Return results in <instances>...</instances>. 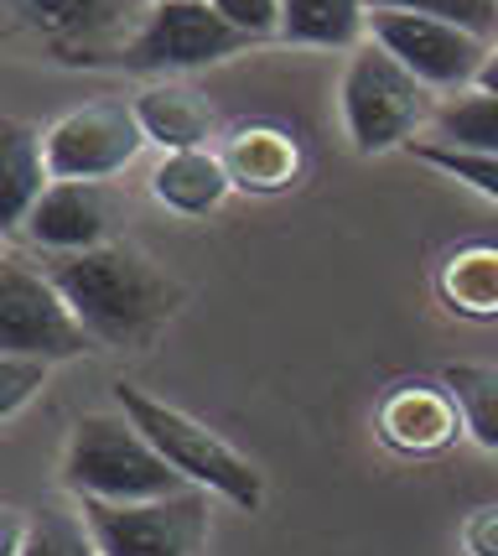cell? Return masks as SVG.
I'll use <instances>...</instances> for the list:
<instances>
[{
	"mask_svg": "<svg viewBox=\"0 0 498 556\" xmlns=\"http://www.w3.org/2000/svg\"><path fill=\"white\" fill-rule=\"evenodd\" d=\"M208 5L250 42H265L281 31V0H208Z\"/></svg>",
	"mask_w": 498,
	"mask_h": 556,
	"instance_id": "cell-22",
	"label": "cell"
},
{
	"mask_svg": "<svg viewBox=\"0 0 498 556\" xmlns=\"http://www.w3.org/2000/svg\"><path fill=\"white\" fill-rule=\"evenodd\" d=\"M136 121H141L145 141H156L162 151H197L214 136L208 99L182 84H151L145 94H136Z\"/></svg>",
	"mask_w": 498,
	"mask_h": 556,
	"instance_id": "cell-13",
	"label": "cell"
},
{
	"mask_svg": "<svg viewBox=\"0 0 498 556\" xmlns=\"http://www.w3.org/2000/svg\"><path fill=\"white\" fill-rule=\"evenodd\" d=\"M48 141L52 182H104L125 172L145 146V130L136 121V104L119 99H94L84 110H68L42 130Z\"/></svg>",
	"mask_w": 498,
	"mask_h": 556,
	"instance_id": "cell-7",
	"label": "cell"
},
{
	"mask_svg": "<svg viewBox=\"0 0 498 556\" xmlns=\"http://www.w3.org/2000/svg\"><path fill=\"white\" fill-rule=\"evenodd\" d=\"M244 48H250V37H239L208 0H156L145 11L141 31L125 42V68L188 73L224 63V58H234Z\"/></svg>",
	"mask_w": 498,
	"mask_h": 556,
	"instance_id": "cell-8",
	"label": "cell"
},
{
	"mask_svg": "<svg viewBox=\"0 0 498 556\" xmlns=\"http://www.w3.org/2000/svg\"><path fill=\"white\" fill-rule=\"evenodd\" d=\"M473 89H483V94H498V42L488 48V63H483V73H477Z\"/></svg>",
	"mask_w": 498,
	"mask_h": 556,
	"instance_id": "cell-25",
	"label": "cell"
},
{
	"mask_svg": "<svg viewBox=\"0 0 498 556\" xmlns=\"http://www.w3.org/2000/svg\"><path fill=\"white\" fill-rule=\"evenodd\" d=\"M224 162H229L234 188H281L296 167V151L281 130H239Z\"/></svg>",
	"mask_w": 498,
	"mask_h": 556,
	"instance_id": "cell-18",
	"label": "cell"
},
{
	"mask_svg": "<svg viewBox=\"0 0 498 556\" xmlns=\"http://www.w3.org/2000/svg\"><path fill=\"white\" fill-rule=\"evenodd\" d=\"M48 276L94 343H136L177 307V287L141 250H125V244L58 255Z\"/></svg>",
	"mask_w": 498,
	"mask_h": 556,
	"instance_id": "cell-1",
	"label": "cell"
},
{
	"mask_svg": "<svg viewBox=\"0 0 498 556\" xmlns=\"http://www.w3.org/2000/svg\"><path fill=\"white\" fill-rule=\"evenodd\" d=\"M94 339L73 317L63 291L52 287L48 270H31L22 261H0V354L37 364L78 359L89 354Z\"/></svg>",
	"mask_w": 498,
	"mask_h": 556,
	"instance_id": "cell-6",
	"label": "cell"
},
{
	"mask_svg": "<svg viewBox=\"0 0 498 556\" xmlns=\"http://www.w3.org/2000/svg\"><path fill=\"white\" fill-rule=\"evenodd\" d=\"M42 380H48V364L16 359V354H0V421L22 412L26 401L42 390Z\"/></svg>",
	"mask_w": 498,
	"mask_h": 556,
	"instance_id": "cell-23",
	"label": "cell"
},
{
	"mask_svg": "<svg viewBox=\"0 0 498 556\" xmlns=\"http://www.w3.org/2000/svg\"><path fill=\"white\" fill-rule=\"evenodd\" d=\"M234 188V177H229V162L214 156L208 146H197V151H166L162 167L151 172V193L162 198L166 208H177V214H214L218 203L229 198Z\"/></svg>",
	"mask_w": 498,
	"mask_h": 556,
	"instance_id": "cell-12",
	"label": "cell"
},
{
	"mask_svg": "<svg viewBox=\"0 0 498 556\" xmlns=\"http://www.w3.org/2000/svg\"><path fill=\"white\" fill-rule=\"evenodd\" d=\"M22 22H31L48 37H94L130 11V0H5Z\"/></svg>",
	"mask_w": 498,
	"mask_h": 556,
	"instance_id": "cell-16",
	"label": "cell"
},
{
	"mask_svg": "<svg viewBox=\"0 0 498 556\" xmlns=\"http://www.w3.org/2000/svg\"><path fill=\"white\" fill-rule=\"evenodd\" d=\"M343 121L363 156H380L405 146L436 115V89H426L400 58H390L380 42H363L343 68Z\"/></svg>",
	"mask_w": 498,
	"mask_h": 556,
	"instance_id": "cell-4",
	"label": "cell"
},
{
	"mask_svg": "<svg viewBox=\"0 0 498 556\" xmlns=\"http://www.w3.org/2000/svg\"><path fill=\"white\" fill-rule=\"evenodd\" d=\"M431 130H436L431 146H447L462 156H498V94L462 89L431 115Z\"/></svg>",
	"mask_w": 498,
	"mask_h": 556,
	"instance_id": "cell-15",
	"label": "cell"
},
{
	"mask_svg": "<svg viewBox=\"0 0 498 556\" xmlns=\"http://www.w3.org/2000/svg\"><path fill=\"white\" fill-rule=\"evenodd\" d=\"M421 156H426L431 167H442V172H451L457 182H468L473 193H483V198H494L498 203V156H462V151H447V146H416Z\"/></svg>",
	"mask_w": 498,
	"mask_h": 556,
	"instance_id": "cell-21",
	"label": "cell"
},
{
	"mask_svg": "<svg viewBox=\"0 0 498 556\" xmlns=\"http://www.w3.org/2000/svg\"><path fill=\"white\" fill-rule=\"evenodd\" d=\"M115 401H119V412L141 427L145 442H151L192 489L218 494V500H229V505H239V509H260L265 479L239 447H229L224 437L208 432L203 421H192L188 412H177V406H166L156 395H145L141 386H125V380H119Z\"/></svg>",
	"mask_w": 498,
	"mask_h": 556,
	"instance_id": "cell-3",
	"label": "cell"
},
{
	"mask_svg": "<svg viewBox=\"0 0 498 556\" xmlns=\"http://www.w3.org/2000/svg\"><path fill=\"white\" fill-rule=\"evenodd\" d=\"M52 188L48 141L26 121H0V235L26 229L31 208Z\"/></svg>",
	"mask_w": 498,
	"mask_h": 556,
	"instance_id": "cell-11",
	"label": "cell"
},
{
	"mask_svg": "<svg viewBox=\"0 0 498 556\" xmlns=\"http://www.w3.org/2000/svg\"><path fill=\"white\" fill-rule=\"evenodd\" d=\"M369 42L400 58L426 89H473L488 63V42H477L447 22H431V16L390 11V5H369Z\"/></svg>",
	"mask_w": 498,
	"mask_h": 556,
	"instance_id": "cell-9",
	"label": "cell"
},
{
	"mask_svg": "<svg viewBox=\"0 0 498 556\" xmlns=\"http://www.w3.org/2000/svg\"><path fill=\"white\" fill-rule=\"evenodd\" d=\"M22 556H104L94 541V526L84 509H58L42 505L26 515Z\"/></svg>",
	"mask_w": 498,
	"mask_h": 556,
	"instance_id": "cell-19",
	"label": "cell"
},
{
	"mask_svg": "<svg viewBox=\"0 0 498 556\" xmlns=\"http://www.w3.org/2000/svg\"><path fill=\"white\" fill-rule=\"evenodd\" d=\"M110 229H115V193L104 182H52L26 218L31 244H42L52 255L99 250L110 244Z\"/></svg>",
	"mask_w": 498,
	"mask_h": 556,
	"instance_id": "cell-10",
	"label": "cell"
},
{
	"mask_svg": "<svg viewBox=\"0 0 498 556\" xmlns=\"http://www.w3.org/2000/svg\"><path fill=\"white\" fill-rule=\"evenodd\" d=\"M369 5H390V11H410V16H431L457 31H468L477 42H498V0H369Z\"/></svg>",
	"mask_w": 498,
	"mask_h": 556,
	"instance_id": "cell-20",
	"label": "cell"
},
{
	"mask_svg": "<svg viewBox=\"0 0 498 556\" xmlns=\"http://www.w3.org/2000/svg\"><path fill=\"white\" fill-rule=\"evenodd\" d=\"M63 484L78 500L130 505V500H162L192 489L171 463L141 437L130 416H84L63 453Z\"/></svg>",
	"mask_w": 498,
	"mask_h": 556,
	"instance_id": "cell-2",
	"label": "cell"
},
{
	"mask_svg": "<svg viewBox=\"0 0 498 556\" xmlns=\"http://www.w3.org/2000/svg\"><path fill=\"white\" fill-rule=\"evenodd\" d=\"M447 395L477 447L498 453V369H488V364H451Z\"/></svg>",
	"mask_w": 498,
	"mask_h": 556,
	"instance_id": "cell-17",
	"label": "cell"
},
{
	"mask_svg": "<svg viewBox=\"0 0 498 556\" xmlns=\"http://www.w3.org/2000/svg\"><path fill=\"white\" fill-rule=\"evenodd\" d=\"M22 535H26V515L0 505V556H22Z\"/></svg>",
	"mask_w": 498,
	"mask_h": 556,
	"instance_id": "cell-24",
	"label": "cell"
},
{
	"mask_svg": "<svg viewBox=\"0 0 498 556\" xmlns=\"http://www.w3.org/2000/svg\"><path fill=\"white\" fill-rule=\"evenodd\" d=\"M369 31V0H281V42L296 48H354Z\"/></svg>",
	"mask_w": 498,
	"mask_h": 556,
	"instance_id": "cell-14",
	"label": "cell"
},
{
	"mask_svg": "<svg viewBox=\"0 0 498 556\" xmlns=\"http://www.w3.org/2000/svg\"><path fill=\"white\" fill-rule=\"evenodd\" d=\"M78 509L89 515L104 556H197L208 546V494L203 489L130 500V505L78 500Z\"/></svg>",
	"mask_w": 498,
	"mask_h": 556,
	"instance_id": "cell-5",
	"label": "cell"
}]
</instances>
